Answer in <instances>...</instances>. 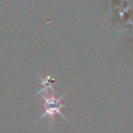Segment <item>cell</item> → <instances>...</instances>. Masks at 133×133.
I'll list each match as a JSON object with an SVG mask.
<instances>
[{
	"mask_svg": "<svg viewBox=\"0 0 133 133\" xmlns=\"http://www.w3.org/2000/svg\"><path fill=\"white\" fill-rule=\"evenodd\" d=\"M37 78L41 80V83L43 85V87L36 92V96H41V95H45V94H48L49 91H53V86L55 84V79L54 78H51L50 76H47V77H41L37 75Z\"/></svg>",
	"mask_w": 133,
	"mask_h": 133,
	"instance_id": "7a4b0ae2",
	"label": "cell"
},
{
	"mask_svg": "<svg viewBox=\"0 0 133 133\" xmlns=\"http://www.w3.org/2000/svg\"><path fill=\"white\" fill-rule=\"evenodd\" d=\"M66 92H68V91H65L63 95H61V96H59V97H55L53 94H51V95H48V94L41 95L42 98L44 99V108H45V110H44L43 114L38 117V119L33 124V126H35L38 122H41V121H42L43 118H45V117H48V118L50 119V122L53 123L54 116H55L56 114H59V115H60L62 118H64L69 124H71L70 121L66 118V116H64V115L62 114V112H61V108H63V107L66 106L65 104H62V103H61V100H62V98L66 95Z\"/></svg>",
	"mask_w": 133,
	"mask_h": 133,
	"instance_id": "6da1fadb",
	"label": "cell"
}]
</instances>
